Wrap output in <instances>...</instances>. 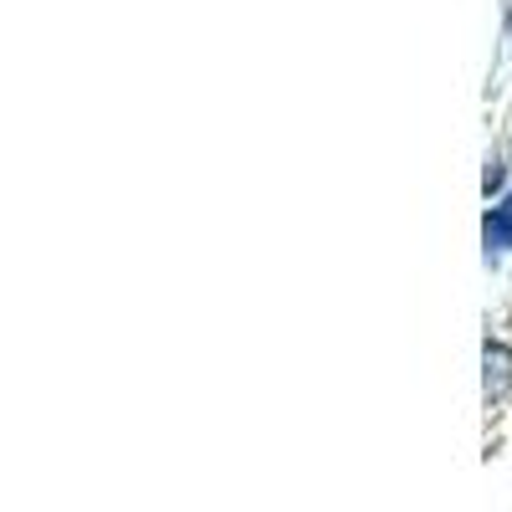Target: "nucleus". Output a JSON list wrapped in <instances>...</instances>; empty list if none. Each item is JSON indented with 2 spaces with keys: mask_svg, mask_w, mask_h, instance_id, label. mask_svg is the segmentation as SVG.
<instances>
[{
  "mask_svg": "<svg viewBox=\"0 0 512 512\" xmlns=\"http://www.w3.org/2000/svg\"><path fill=\"white\" fill-rule=\"evenodd\" d=\"M507 379H512V354L502 344H487V400H502Z\"/></svg>",
  "mask_w": 512,
  "mask_h": 512,
  "instance_id": "f257e3e1",
  "label": "nucleus"
},
{
  "mask_svg": "<svg viewBox=\"0 0 512 512\" xmlns=\"http://www.w3.org/2000/svg\"><path fill=\"white\" fill-rule=\"evenodd\" d=\"M487 246H512V195L487 216Z\"/></svg>",
  "mask_w": 512,
  "mask_h": 512,
  "instance_id": "f03ea898",
  "label": "nucleus"
}]
</instances>
